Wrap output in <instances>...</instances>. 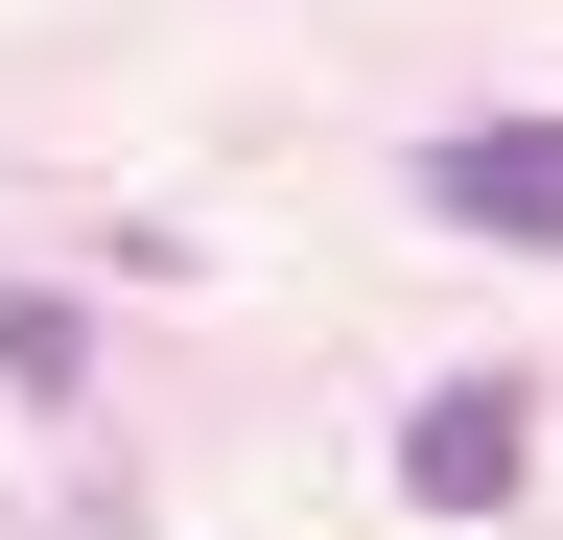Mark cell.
Returning <instances> with one entry per match:
<instances>
[{
  "mask_svg": "<svg viewBox=\"0 0 563 540\" xmlns=\"http://www.w3.org/2000/svg\"><path fill=\"white\" fill-rule=\"evenodd\" d=\"M517 470H540V376H446V399L399 423V494H422V517H493Z\"/></svg>",
  "mask_w": 563,
  "mask_h": 540,
  "instance_id": "2",
  "label": "cell"
},
{
  "mask_svg": "<svg viewBox=\"0 0 563 540\" xmlns=\"http://www.w3.org/2000/svg\"><path fill=\"white\" fill-rule=\"evenodd\" d=\"M422 212L493 235V258H563V118H470V142H422Z\"/></svg>",
  "mask_w": 563,
  "mask_h": 540,
  "instance_id": "1",
  "label": "cell"
}]
</instances>
